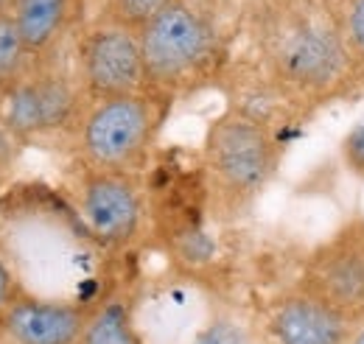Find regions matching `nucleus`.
Segmentation results:
<instances>
[{"mask_svg":"<svg viewBox=\"0 0 364 344\" xmlns=\"http://www.w3.org/2000/svg\"><path fill=\"white\" fill-rule=\"evenodd\" d=\"M146 87L177 90L196 79L213 56V28L188 0H168L140 31Z\"/></svg>","mask_w":364,"mask_h":344,"instance_id":"obj_3","label":"nucleus"},{"mask_svg":"<svg viewBox=\"0 0 364 344\" xmlns=\"http://www.w3.org/2000/svg\"><path fill=\"white\" fill-rule=\"evenodd\" d=\"M205 166L230 205H247L274 179L280 168V143L258 118L225 112L208 127Z\"/></svg>","mask_w":364,"mask_h":344,"instance_id":"obj_2","label":"nucleus"},{"mask_svg":"<svg viewBox=\"0 0 364 344\" xmlns=\"http://www.w3.org/2000/svg\"><path fill=\"white\" fill-rule=\"evenodd\" d=\"M297 286L364 325V215L348 218L306 255Z\"/></svg>","mask_w":364,"mask_h":344,"instance_id":"obj_5","label":"nucleus"},{"mask_svg":"<svg viewBox=\"0 0 364 344\" xmlns=\"http://www.w3.org/2000/svg\"><path fill=\"white\" fill-rule=\"evenodd\" d=\"M157 129V107L146 92L95 101L79 124V151L95 171L132 173Z\"/></svg>","mask_w":364,"mask_h":344,"instance_id":"obj_4","label":"nucleus"},{"mask_svg":"<svg viewBox=\"0 0 364 344\" xmlns=\"http://www.w3.org/2000/svg\"><path fill=\"white\" fill-rule=\"evenodd\" d=\"M79 115V90L70 79L56 73L23 76L6 90L3 124L17 140L50 134L70 127Z\"/></svg>","mask_w":364,"mask_h":344,"instance_id":"obj_8","label":"nucleus"},{"mask_svg":"<svg viewBox=\"0 0 364 344\" xmlns=\"http://www.w3.org/2000/svg\"><path fill=\"white\" fill-rule=\"evenodd\" d=\"M26 59H28V50L14 23V14L0 11V92L11 90L23 79Z\"/></svg>","mask_w":364,"mask_h":344,"instance_id":"obj_13","label":"nucleus"},{"mask_svg":"<svg viewBox=\"0 0 364 344\" xmlns=\"http://www.w3.org/2000/svg\"><path fill=\"white\" fill-rule=\"evenodd\" d=\"M11 6H14V0H0V11H11Z\"/></svg>","mask_w":364,"mask_h":344,"instance_id":"obj_21","label":"nucleus"},{"mask_svg":"<svg viewBox=\"0 0 364 344\" xmlns=\"http://www.w3.org/2000/svg\"><path fill=\"white\" fill-rule=\"evenodd\" d=\"M348 344H364V325H359V328H356V333L350 336V342H348Z\"/></svg>","mask_w":364,"mask_h":344,"instance_id":"obj_20","label":"nucleus"},{"mask_svg":"<svg viewBox=\"0 0 364 344\" xmlns=\"http://www.w3.org/2000/svg\"><path fill=\"white\" fill-rule=\"evenodd\" d=\"M79 344H143L132 325V313L124 300L98 305L87 319V328Z\"/></svg>","mask_w":364,"mask_h":344,"instance_id":"obj_12","label":"nucleus"},{"mask_svg":"<svg viewBox=\"0 0 364 344\" xmlns=\"http://www.w3.org/2000/svg\"><path fill=\"white\" fill-rule=\"evenodd\" d=\"M191 344H252V339L244 325H238L232 319H216Z\"/></svg>","mask_w":364,"mask_h":344,"instance_id":"obj_17","label":"nucleus"},{"mask_svg":"<svg viewBox=\"0 0 364 344\" xmlns=\"http://www.w3.org/2000/svg\"><path fill=\"white\" fill-rule=\"evenodd\" d=\"M79 210L101 244L127 247L143 224L140 185L132 173L90 168L79 185Z\"/></svg>","mask_w":364,"mask_h":344,"instance_id":"obj_7","label":"nucleus"},{"mask_svg":"<svg viewBox=\"0 0 364 344\" xmlns=\"http://www.w3.org/2000/svg\"><path fill=\"white\" fill-rule=\"evenodd\" d=\"M356 328V322L300 286L283 294L269 313L274 344H348Z\"/></svg>","mask_w":364,"mask_h":344,"instance_id":"obj_10","label":"nucleus"},{"mask_svg":"<svg viewBox=\"0 0 364 344\" xmlns=\"http://www.w3.org/2000/svg\"><path fill=\"white\" fill-rule=\"evenodd\" d=\"M339 23L345 31V40L350 45L356 62L364 70V0H342L339 6Z\"/></svg>","mask_w":364,"mask_h":344,"instance_id":"obj_15","label":"nucleus"},{"mask_svg":"<svg viewBox=\"0 0 364 344\" xmlns=\"http://www.w3.org/2000/svg\"><path fill=\"white\" fill-rule=\"evenodd\" d=\"M14 300V277L6 269V263L0 260V313L6 311V305Z\"/></svg>","mask_w":364,"mask_h":344,"instance_id":"obj_19","label":"nucleus"},{"mask_svg":"<svg viewBox=\"0 0 364 344\" xmlns=\"http://www.w3.org/2000/svg\"><path fill=\"white\" fill-rule=\"evenodd\" d=\"M339 157H342L345 171L364 182V118H359L345 131V137L339 143Z\"/></svg>","mask_w":364,"mask_h":344,"instance_id":"obj_16","label":"nucleus"},{"mask_svg":"<svg viewBox=\"0 0 364 344\" xmlns=\"http://www.w3.org/2000/svg\"><path fill=\"white\" fill-rule=\"evenodd\" d=\"M82 85L92 101L121 98L146 92L140 34L107 17V23L92 26L79 50Z\"/></svg>","mask_w":364,"mask_h":344,"instance_id":"obj_6","label":"nucleus"},{"mask_svg":"<svg viewBox=\"0 0 364 344\" xmlns=\"http://www.w3.org/2000/svg\"><path fill=\"white\" fill-rule=\"evenodd\" d=\"M17 137L11 134V129L0 121V168H9L11 160H14V149H17Z\"/></svg>","mask_w":364,"mask_h":344,"instance_id":"obj_18","label":"nucleus"},{"mask_svg":"<svg viewBox=\"0 0 364 344\" xmlns=\"http://www.w3.org/2000/svg\"><path fill=\"white\" fill-rule=\"evenodd\" d=\"M269 65L277 82L306 101H331L362 73L331 9L289 11L269 34Z\"/></svg>","mask_w":364,"mask_h":344,"instance_id":"obj_1","label":"nucleus"},{"mask_svg":"<svg viewBox=\"0 0 364 344\" xmlns=\"http://www.w3.org/2000/svg\"><path fill=\"white\" fill-rule=\"evenodd\" d=\"M11 14L28 56H37L46 53L62 34L68 20V0H14Z\"/></svg>","mask_w":364,"mask_h":344,"instance_id":"obj_11","label":"nucleus"},{"mask_svg":"<svg viewBox=\"0 0 364 344\" xmlns=\"http://www.w3.org/2000/svg\"><path fill=\"white\" fill-rule=\"evenodd\" d=\"M90 313L76 302L14 297L0 313V330L11 344H79Z\"/></svg>","mask_w":364,"mask_h":344,"instance_id":"obj_9","label":"nucleus"},{"mask_svg":"<svg viewBox=\"0 0 364 344\" xmlns=\"http://www.w3.org/2000/svg\"><path fill=\"white\" fill-rule=\"evenodd\" d=\"M166 3L168 0H112L109 3V20L140 31Z\"/></svg>","mask_w":364,"mask_h":344,"instance_id":"obj_14","label":"nucleus"}]
</instances>
